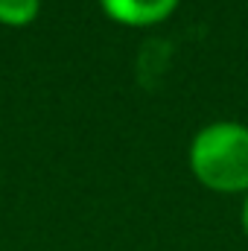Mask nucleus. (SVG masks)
Listing matches in <instances>:
<instances>
[{
	"instance_id": "1",
	"label": "nucleus",
	"mask_w": 248,
	"mask_h": 251,
	"mask_svg": "<svg viewBox=\"0 0 248 251\" xmlns=\"http://www.w3.org/2000/svg\"><path fill=\"white\" fill-rule=\"evenodd\" d=\"M190 173L213 193H248V126L216 120L193 134Z\"/></svg>"
},
{
	"instance_id": "2",
	"label": "nucleus",
	"mask_w": 248,
	"mask_h": 251,
	"mask_svg": "<svg viewBox=\"0 0 248 251\" xmlns=\"http://www.w3.org/2000/svg\"><path fill=\"white\" fill-rule=\"evenodd\" d=\"M181 0H99V9L123 26H152L167 21Z\"/></svg>"
},
{
	"instance_id": "3",
	"label": "nucleus",
	"mask_w": 248,
	"mask_h": 251,
	"mask_svg": "<svg viewBox=\"0 0 248 251\" xmlns=\"http://www.w3.org/2000/svg\"><path fill=\"white\" fill-rule=\"evenodd\" d=\"M41 0H0V24L3 26H26L38 18Z\"/></svg>"
},
{
	"instance_id": "4",
	"label": "nucleus",
	"mask_w": 248,
	"mask_h": 251,
	"mask_svg": "<svg viewBox=\"0 0 248 251\" xmlns=\"http://www.w3.org/2000/svg\"><path fill=\"white\" fill-rule=\"evenodd\" d=\"M243 231L248 234V193H246V201H243Z\"/></svg>"
}]
</instances>
